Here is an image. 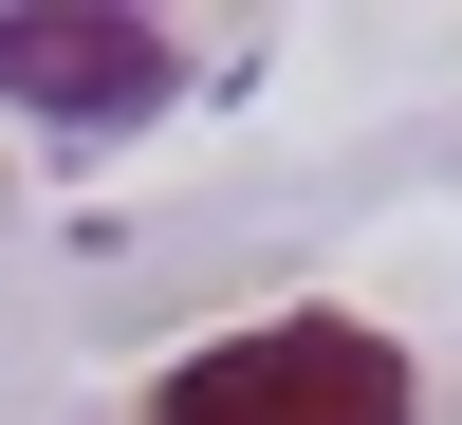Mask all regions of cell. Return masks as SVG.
I'll list each match as a JSON object with an SVG mask.
<instances>
[{
    "instance_id": "cell-1",
    "label": "cell",
    "mask_w": 462,
    "mask_h": 425,
    "mask_svg": "<svg viewBox=\"0 0 462 425\" xmlns=\"http://www.w3.org/2000/svg\"><path fill=\"white\" fill-rule=\"evenodd\" d=\"M148 425H426V370L370 315H259L222 352H185L148 389Z\"/></svg>"
},
{
    "instance_id": "cell-2",
    "label": "cell",
    "mask_w": 462,
    "mask_h": 425,
    "mask_svg": "<svg viewBox=\"0 0 462 425\" xmlns=\"http://www.w3.org/2000/svg\"><path fill=\"white\" fill-rule=\"evenodd\" d=\"M0 93L56 148H111V130H148V111L185 93V37L130 19V0H19V19H0Z\"/></svg>"
}]
</instances>
